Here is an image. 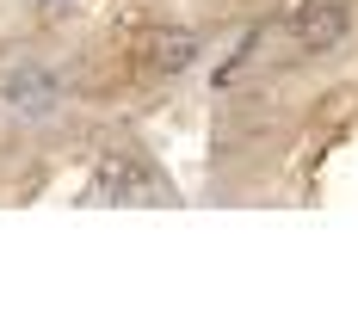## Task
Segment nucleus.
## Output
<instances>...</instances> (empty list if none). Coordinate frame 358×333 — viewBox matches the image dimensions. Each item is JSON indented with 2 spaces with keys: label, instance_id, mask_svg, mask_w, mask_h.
<instances>
[{
  "label": "nucleus",
  "instance_id": "obj_1",
  "mask_svg": "<svg viewBox=\"0 0 358 333\" xmlns=\"http://www.w3.org/2000/svg\"><path fill=\"white\" fill-rule=\"evenodd\" d=\"M346 31H352V6H346V0H309V6L296 13V25H290L296 50H309V56L334 50Z\"/></svg>",
  "mask_w": 358,
  "mask_h": 333
},
{
  "label": "nucleus",
  "instance_id": "obj_2",
  "mask_svg": "<svg viewBox=\"0 0 358 333\" xmlns=\"http://www.w3.org/2000/svg\"><path fill=\"white\" fill-rule=\"evenodd\" d=\"M93 198L99 204H136V198H155V179L136 154H106L93 173Z\"/></svg>",
  "mask_w": 358,
  "mask_h": 333
},
{
  "label": "nucleus",
  "instance_id": "obj_3",
  "mask_svg": "<svg viewBox=\"0 0 358 333\" xmlns=\"http://www.w3.org/2000/svg\"><path fill=\"white\" fill-rule=\"evenodd\" d=\"M143 62H148L155 74H179V68H192V62H198V37L179 31V25H155V31L143 37Z\"/></svg>",
  "mask_w": 358,
  "mask_h": 333
},
{
  "label": "nucleus",
  "instance_id": "obj_4",
  "mask_svg": "<svg viewBox=\"0 0 358 333\" xmlns=\"http://www.w3.org/2000/svg\"><path fill=\"white\" fill-rule=\"evenodd\" d=\"M6 99H13V105L25 111V117H31V111L43 117V111H50V99H56V80H50V74H19Z\"/></svg>",
  "mask_w": 358,
  "mask_h": 333
},
{
  "label": "nucleus",
  "instance_id": "obj_5",
  "mask_svg": "<svg viewBox=\"0 0 358 333\" xmlns=\"http://www.w3.org/2000/svg\"><path fill=\"white\" fill-rule=\"evenodd\" d=\"M50 6H56V0H50Z\"/></svg>",
  "mask_w": 358,
  "mask_h": 333
}]
</instances>
